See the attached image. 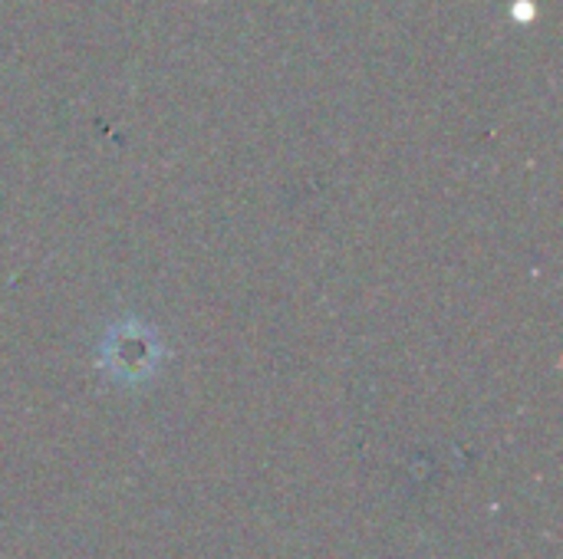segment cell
Instances as JSON below:
<instances>
[]
</instances>
